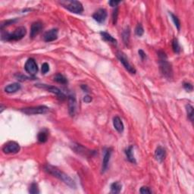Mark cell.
Returning <instances> with one entry per match:
<instances>
[{"mask_svg": "<svg viewBox=\"0 0 194 194\" xmlns=\"http://www.w3.org/2000/svg\"><path fill=\"white\" fill-rule=\"evenodd\" d=\"M45 171H47V173H49V174H52L54 177L61 180L62 181H63V182H64L65 184H66L67 185L70 186V187H76L74 181H73L68 174H66L65 173L60 171V170L58 169L56 167H54L51 165H47L45 166Z\"/></svg>", "mask_w": 194, "mask_h": 194, "instance_id": "cell-1", "label": "cell"}, {"mask_svg": "<svg viewBox=\"0 0 194 194\" xmlns=\"http://www.w3.org/2000/svg\"><path fill=\"white\" fill-rule=\"evenodd\" d=\"M159 66L160 71L164 77L166 78L170 79L172 77L173 71L171 65L167 60V56L164 52H159Z\"/></svg>", "mask_w": 194, "mask_h": 194, "instance_id": "cell-2", "label": "cell"}, {"mask_svg": "<svg viewBox=\"0 0 194 194\" xmlns=\"http://www.w3.org/2000/svg\"><path fill=\"white\" fill-rule=\"evenodd\" d=\"M27 31L24 27H19L13 33H6L5 34H2V39L6 41H18L23 39Z\"/></svg>", "mask_w": 194, "mask_h": 194, "instance_id": "cell-3", "label": "cell"}, {"mask_svg": "<svg viewBox=\"0 0 194 194\" xmlns=\"http://www.w3.org/2000/svg\"><path fill=\"white\" fill-rule=\"evenodd\" d=\"M61 4L64 6L65 9H67L68 11L73 12V13L80 14L84 11L83 5L79 1H75V0H73V1H63L61 2Z\"/></svg>", "mask_w": 194, "mask_h": 194, "instance_id": "cell-4", "label": "cell"}, {"mask_svg": "<svg viewBox=\"0 0 194 194\" xmlns=\"http://www.w3.org/2000/svg\"><path fill=\"white\" fill-rule=\"evenodd\" d=\"M23 113L28 114V115H32V114H46L49 111V108L45 106H34V107H28L24 108V109H21Z\"/></svg>", "mask_w": 194, "mask_h": 194, "instance_id": "cell-5", "label": "cell"}, {"mask_svg": "<svg viewBox=\"0 0 194 194\" xmlns=\"http://www.w3.org/2000/svg\"><path fill=\"white\" fill-rule=\"evenodd\" d=\"M116 55H117V58H118L119 61H120L121 63L123 65V66L125 67V69H126L127 71H129L130 74H135V73H136V69L134 68V67H133L130 65L129 61H128V58H127L126 55H125L124 52H118Z\"/></svg>", "mask_w": 194, "mask_h": 194, "instance_id": "cell-6", "label": "cell"}, {"mask_svg": "<svg viewBox=\"0 0 194 194\" xmlns=\"http://www.w3.org/2000/svg\"><path fill=\"white\" fill-rule=\"evenodd\" d=\"M20 145L17 143L13 142V141L7 143L2 148V151L6 154L17 153L20 151Z\"/></svg>", "mask_w": 194, "mask_h": 194, "instance_id": "cell-7", "label": "cell"}, {"mask_svg": "<svg viewBox=\"0 0 194 194\" xmlns=\"http://www.w3.org/2000/svg\"><path fill=\"white\" fill-rule=\"evenodd\" d=\"M36 87H39V88L41 89H44V90H47V91L50 92V93H54V94L56 95L58 98L60 99H64L65 98V96L63 94L62 92L56 87H54V86H49V85H47V84H36Z\"/></svg>", "mask_w": 194, "mask_h": 194, "instance_id": "cell-8", "label": "cell"}, {"mask_svg": "<svg viewBox=\"0 0 194 194\" xmlns=\"http://www.w3.org/2000/svg\"><path fill=\"white\" fill-rule=\"evenodd\" d=\"M24 69L31 75L36 74L38 71V67L36 61L33 58H29L25 63Z\"/></svg>", "mask_w": 194, "mask_h": 194, "instance_id": "cell-9", "label": "cell"}, {"mask_svg": "<svg viewBox=\"0 0 194 194\" xmlns=\"http://www.w3.org/2000/svg\"><path fill=\"white\" fill-rule=\"evenodd\" d=\"M93 17L99 24L104 23L107 17V12L104 9H99L93 15Z\"/></svg>", "mask_w": 194, "mask_h": 194, "instance_id": "cell-10", "label": "cell"}, {"mask_svg": "<svg viewBox=\"0 0 194 194\" xmlns=\"http://www.w3.org/2000/svg\"><path fill=\"white\" fill-rule=\"evenodd\" d=\"M58 29L54 28V29L49 30V31L46 32L43 35V39L45 42L49 43L55 41L58 39Z\"/></svg>", "mask_w": 194, "mask_h": 194, "instance_id": "cell-11", "label": "cell"}, {"mask_svg": "<svg viewBox=\"0 0 194 194\" xmlns=\"http://www.w3.org/2000/svg\"><path fill=\"white\" fill-rule=\"evenodd\" d=\"M112 153V149H110V148L106 149V152H105L104 157H103V166H102V172L103 173L106 172V171H107Z\"/></svg>", "mask_w": 194, "mask_h": 194, "instance_id": "cell-12", "label": "cell"}, {"mask_svg": "<svg viewBox=\"0 0 194 194\" xmlns=\"http://www.w3.org/2000/svg\"><path fill=\"white\" fill-rule=\"evenodd\" d=\"M43 28V25L40 21L33 22L31 28V33H30L31 38H34L35 36H37L41 32Z\"/></svg>", "mask_w": 194, "mask_h": 194, "instance_id": "cell-13", "label": "cell"}, {"mask_svg": "<svg viewBox=\"0 0 194 194\" xmlns=\"http://www.w3.org/2000/svg\"><path fill=\"white\" fill-rule=\"evenodd\" d=\"M76 106H77V102H76L75 96L71 95L68 97V109H69V113L71 116H74L75 114Z\"/></svg>", "mask_w": 194, "mask_h": 194, "instance_id": "cell-14", "label": "cell"}, {"mask_svg": "<svg viewBox=\"0 0 194 194\" xmlns=\"http://www.w3.org/2000/svg\"><path fill=\"white\" fill-rule=\"evenodd\" d=\"M113 125L114 129L117 130L118 133H121L124 131L125 126H124V124L122 122L121 119L118 116H115V117L113 118Z\"/></svg>", "mask_w": 194, "mask_h": 194, "instance_id": "cell-15", "label": "cell"}, {"mask_svg": "<svg viewBox=\"0 0 194 194\" xmlns=\"http://www.w3.org/2000/svg\"><path fill=\"white\" fill-rule=\"evenodd\" d=\"M165 156H166V152L165 149L162 146H158L155 151V157L159 162H162L165 159Z\"/></svg>", "mask_w": 194, "mask_h": 194, "instance_id": "cell-16", "label": "cell"}, {"mask_svg": "<svg viewBox=\"0 0 194 194\" xmlns=\"http://www.w3.org/2000/svg\"><path fill=\"white\" fill-rule=\"evenodd\" d=\"M21 89V85L18 83H14V84H9L5 88V91L8 93H16Z\"/></svg>", "mask_w": 194, "mask_h": 194, "instance_id": "cell-17", "label": "cell"}, {"mask_svg": "<svg viewBox=\"0 0 194 194\" xmlns=\"http://www.w3.org/2000/svg\"><path fill=\"white\" fill-rule=\"evenodd\" d=\"M38 141L41 144H44L48 140V131L47 130H43L39 132L37 136Z\"/></svg>", "mask_w": 194, "mask_h": 194, "instance_id": "cell-18", "label": "cell"}, {"mask_svg": "<svg viewBox=\"0 0 194 194\" xmlns=\"http://www.w3.org/2000/svg\"><path fill=\"white\" fill-rule=\"evenodd\" d=\"M133 147L132 146H129V147L128 148V149L125 150V154H126V156H127V159H128V160L130 162H132V163H136V159H135L134 158V155H133Z\"/></svg>", "mask_w": 194, "mask_h": 194, "instance_id": "cell-19", "label": "cell"}, {"mask_svg": "<svg viewBox=\"0 0 194 194\" xmlns=\"http://www.w3.org/2000/svg\"><path fill=\"white\" fill-rule=\"evenodd\" d=\"M100 35H101L102 38H103L104 40L107 41V42L111 43L117 44V39H114L113 36H112L111 34H109V33L101 32L100 33Z\"/></svg>", "mask_w": 194, "mask_h": 194, "instance_id": "cell-20", "label": "cell"}, {"mask_svg": "<svg viewBox=\"0 0 194 194\" xmlns=\"http://www.w3.org/2000/svg\"><path fill=\"white\" fill-rule=\"evenodd\" d=\"M122 190V184L119 182H114L111 185V192L112 193H119Z\"/></svg>", "mask_w": 194, "mask_h": 194, "instance_id": "cell-21", "label": "cell"}, {"mask_svg": "<svg viewBox=\"0 0 194 194\" xmlns=\"http://www.w3.org/2000/svg\"><path fill=\"white\" fill-rule=\"evenodd\" d=\"M130 28H126L125 30H124L123 33H122V38H123V40L125 42V43L126 45H128L130 41Z\"/></svg>", "mask_w": 194, "mask_h": 194, "instance_id": "cell-22", "label": "cell"}, {"mask_svg": "<svg viewBox=\"0 0 194 194\" xmlns=\"http://www.w3.org/2000/svg\"><path fill=\"white\" fill-rule=\"evenodd\" d=\"M54 80L61 84H66L68 83V80H67L66 77L61 74H55V77H54Z\"/></svg>", "mask_w": 194, "mask_h": 194, "instance_id": "cell-23", "label": "cell"}, {"mask_svg": "<svg viewBox=\"0 0 194 194\" xmlns=\"http://www.w3.org/2000/svg\"><path fill=\"white\" fill-rule=\"evenodd\" d=\"M186 110H187V117L188 118L193 122V116H194V109L193 107L191 106V105L188 104L186 106Z\"/></svg>", "mask_w": 194, "mask_h": 194, "instance_id": "cell-24", "label": "cell"}, {"mask_svg": "<svg viewBox=\"0 0 194 194\" xmlns=\"http://www.w3.org/2000/svg\"><path fill=\"white\" fill-rule=\"evenodd\" d=\"M172 49L175 53L179 54L181 52V47H180L179 42H178L177 39H174L172 41Z\"/></svg>", "mask_w": 194, "mask_h": 194, "instance_id": "cell-25", "label": "cell"}, {"mask_svg": "<svg viewBox=\"0 0 194 194\" xmlns=\"http://www.w3.org/2000/svg\"><path fill=\"white\" fill-rule=\"evenodd\" d=\"M169 14L171 15V18H172V21H173V22H174L175 27L177 28L178 31H180V29H181V22H180L179 18H178V17L176 16L175 15H174L173 13H171V12H170Z\"/></svg>", "mask_w": 194, "mask_h": 194, "instance_id": "cell-26", "label": "cell"}, {"mask_svg": "<svg viewBox=\"0 0 194 194\" xmlns=\"http://www.w3.org/2000/svg\"><path fill=\"white\" fill-rule=\"evenodd\" d=\"M29 193L31 194H37L39 193V190L38 185L36 183H33L29 188Z\"/></svg>", "mask_w": 194, "mask_h": 194, "instance_id": "cell-27", "label": "cell"}, {"mask_svg": "<svg viewBox=\"0 0 194 194\" xmlns=\"http://www.w3.org/2000/svg\"><path fill=\"white\" fill-rule=\"evenodd\" d=\"M135 33H136V34L138 36H142L143 35H144V28H143V26L140 24H139L136 26V29H135Z\"/></svg>", "mask_w": 194, "mask_h": 194, "instance_id": "cell-28", "label": "cell"}, {"mask_svg": "<svg viewBox=\"0 0 194 194\" xmlns=\"http://www.w3.org/2000/svg\"><path fill=\"white\" fill-rule=\"evenodd\" d=\"M41 71H42L43 74H47V72L49 71V65L48 63L45 62L42 65V68H41Z\"/></svg>", "mask_w": 194, "mask_h": 194, "instance_id": "cell-29", "label": "cell"}, {"mask_svg": "<svg viewBox=\"0 0 194 194\" xmlns=\"http://www.w3.org/2000/svg\"><path fill=\"white\" fill-rule=\"evenodd\" d=\"M140 193L142 194H147V193H152V190L147 187H142L140 190Z\"/></svg>", "mask_w": 194, "mask_h": 194, "instance_id": "cell-30", "label": "cell"}, {"mask_svg": "<svg viewBox=\"0 0 194 194\" xmlns=\"http://www.w3.org/2000/svg\"><path fill=\"white\" fill-rule=\"evenodd\" d=\"M184 88L187 90V92H191L193 91V85L190 83H184Z\"/></svg>", "mask_w": 194, "mask_h": 194, "instance_id": "cell-31", "label": "cell"}, {"mask_svg": "<svg viewBox=\"0 0 194 194\" xmlns=\"http://www.w3.org/2000/svg\"><path fill=\"white\" fill-rule=\"evenodd\" d=\"M118 15V8H116L113 12V15H112V20H113L114 24H116V23H117Z\"/></svg>", "mask_w": 194, "mask_h": 194, "instance_id": "cell-32", "label": "cell"}, {"mask_svg": "<svg viewBox=\"0 0 194 194\" xmlns=\"http://www.w3.org/2000/svg\"><path fill=\"white\" fill-rule=\"evenodd\" d=\"M16 21V20H9V21H5L4 23H2L1 24V28L2 29L4 27L6 26H9V25H10L11 24H13L14 22Z\"/></svg>", "mask_w": 194, "mask_h": 194, "instance_id": "cell-33", "label": "cell"}, {"mask_svg": "<svg viewBox=\"0 0 194 194\" xmlns=\"http://www.w3.org/2000/svg\"><path fill=\"white\" fill-rule=\"evenodd\" d=\"M138 53H139L140 57L141 59H142V60L145 59V58H146V53H145V52H144V51L142 50V49H140V50L138 51Z\"/></svg>", "mask_w": 194, "mask_h": 194, "instance_id": "cell-34", "label": "cell"}, {"mask_svg": "<svg viewBox=\"0 0 194 194\" xmlns=\"http://www.w3.org/2000/svg\"><path fill=\"white\" fill-rule=\"evenodd\" d=\"M120 2V1H109V4L112 7H115V6H117Z\"/></svg>", "mask_w": 194, "mask_h": 194, "instance_id": "cell-35", "label": "cell"}, {"mask_svg": "<svg viewBox=\"0 0 194 194\" xmlns=\"http://www.w3.org/2000/svg\"><path fill=\"white\" fill-rule=\"evenodd\" d=\"M84 101L86 103H89L92 101V98L90 96H84Z\"/></svg>", "mask_w": 194, "mask_h": 194, "instance_id": "cell-36", "label": "cell"}, {"mask_svg": "<svg viewBox=\"0 0 194 194\" xmlns=\"http://www.w3.org/2000/svg\"><path fill=\"white\" fill-rule=\"evenodd\" d=\"M81 88H82L83 90H84V92H89L88 91L89 89H88V87H87V85H82L81 86Z\"/></svg>", "mask_w": 194, "mask_h": 194, "instance_id": "cell-37", "label": "cell"}]
</instances>
